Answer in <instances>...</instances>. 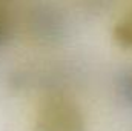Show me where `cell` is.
I'll return each instance as SVG.
<instances>
[{
  "mask_svg": "<svg viewBox=\"0 0 132 131\" xmlns=\"http://www.w3.org/2000/svg\"><path fill=\"white\" fill-rule=\"evenodd\" d=\"M26 26L34 40L43 45L59 43L66 34L63 14L48 2H38L29 8L26 14Z\"/></svg>",
  "mask_w": 132,
  "mask_h": 131,
  "instance_id": "2",
  "label": "cell"
},
{
  "mask_svg": "<svg viewBox=\"0 0 132 131\" xmlns=\"http://www.w3.org/2000/svg\"><path fill=\"white\" fill-rule=\"evenodd\" d=\"M34 131H88V128L80 106L65 94L52 93L37 108Z\"/></svg>",
  "mask_w": 132,
  "mask_h": 131,
  "instance_id": "1",
  "label": "cell"
},
{
  "mask_svg": "<svg viewBox=\"0 0 132 131\" xmlns=\"http://www.w3.org/2000/svg\"><path fill=\"white\" fill-rule=\"evenodd\" d=\"M112 35L118 46L125 49H132V8L115 23Z\"/></svg>",
  "mask_w": 132,
  "mask_h": 131,
  "instance_id": "3",
  "label": "cell"
},
{
  "mask_svg": "<svg viewBox=\"0 0 132 131\" xmlns=\"http://www.w3.org/2000/svg\"><path fill=\"white\" fill-rule=\"evenodd\" d=\"M115 90L120 100L132 110V68L121 71L115 82Z\"/></svg>",
  "mask_w": 132,
  "mask_h": 131,
  "instance_id": "4",
  "label": "cell"
},
{
  "mask_svg": "<svg viewBox=\"0 0 132 131\" xmlns=\"http://www.w3.org/2000/svg\"><path fill=\"white\" fill-rule=\"evenodd\" d=\"M9 34H11V26H9V22L6 19V16L0 11V48L8 42L9 39Z\"/></svg>",
  "mask_w": 132,
  "mask_h": 131,
  "instance_id": "5",
  "label": "cell"
}]
</instances>
